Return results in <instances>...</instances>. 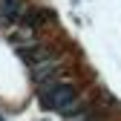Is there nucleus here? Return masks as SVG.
Here are the masks:
<instances>
[{"label":"nucleus","instance_id":"1","mask_svg":"<svg viewBox=\"0 0 121 121\" xmlns=\"http://www.w3.org/2000/svg\"><path fill=\"white\" fill-rule=\"evenodd\" d=\"M40 104L43 110L49 112H60V115H75V110H78V92H75V86L66 84V81H52L46 86H40Z\"/></svg>","mask_w":121,"mask_h":121},{"label":"nucleus","instance_id":"2","mask_svg":"<svg viewBox=\"0 0 121 121\" xmlns=\"http://www.w3.org/2000/svg\"><path fill=\"white\" fill-rule=\"evenodd\" d=\"M29 69H32V81H35L38 86H46V84H52V81H60V69H58V64H55L52 55L43 58V60H38V64L29 66Z\"/></svg>","mask_w":121,"mask_h":121},{"label":"nucleus","instance_id":"3","mask_svg":"<svg viewBox=\"0 0 121 121\" xmlns=\"http://www.w3.org/2000/svg\"><path fill=\"white\" fill-rule=\"evenodd\" d=\"M20 17V3L17 0H0V23H14Z\"/></svg>","mask_w":121,"mask_h":121},{"label":"nucleus","instance_id":"4","mask_svg":"<svg viewBox=\"0 0 121 121\" xmlns=\"http://www.w3.org/2000/svg\"><path fill=\"white\" fill-rule=\"evenodd\" d=\"M69 121H98V118H95V115H72Z\"/></svg>","mask_w":121,"mask_h":121}]
</instances>
